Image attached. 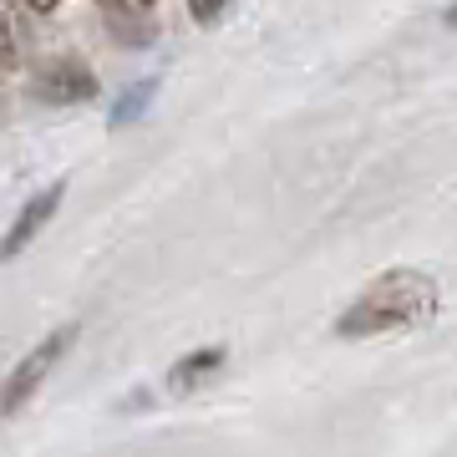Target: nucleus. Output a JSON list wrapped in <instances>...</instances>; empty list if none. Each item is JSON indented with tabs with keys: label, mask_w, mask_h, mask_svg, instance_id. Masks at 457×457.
Instances as JSON below:
<instances>
[{
	"label": "nucleus",
	"mask_w": 457,
	"mask_h": 457,
	"mask_svg": "<svg viewBox=\"0 0 457 457\" xmlns=\"http://www.w3.org/2000/svg\"><path fill=\"white\" fill-rule=\"evenodd\" d=\"M92 92H97V82H92L87 66H51L41 77V97L46 102H71V97H92Z\"/></svg>",
	"instance_id": "39448f33"
},
{
	"label": "nucleus",
	"mask_w": 457,
	"mask_h": 457,
	"mask_svg": "<svg viewBox=\"0 0 457 457\" xmlns=\"http://www.w3.org/2000/svg\"><path fill=\"white\" fill-rule=\"evenodd\" d=\"M31 11H51V5H62V0H26Z\"/></svg>",
	"instance_id": "9d476101"
},
{
	"label": "nucleus",
	"mask_w": 457,
	"mask_h": 457,
	"mask_svg": "<svg viewBox=\"0 0 457 457\" xmlns=\"http://www.w3.org/2000/svg\"><path fill=\"white\" fill-rule=\"evenodd\" d=\"M102 5H122V11H132V5H153V0H102Z\"/></svg>",
	"instance_id": "1a4fd4ad"
},
{
	"label": "nucleus",
	"mask_w": 457,
	"mask_h": 457,
	"mask_svg": "<svg viewBox=\"0 0 457 457\" xmlns=\"http://www.w3.org/2000/svg\"><path fill=\"white\" fill-rule=\"evenodd\" d=\"M447 26H457V5H453V11H447Z\"/></svg>",
	"instance_id": "9b49d317"
},
{
	"label": "nucleus",
	"mask_w": 457,
	"mask_h": 457,
	"mask_svg": "<svg viewBox=\"0 0 457 457\" xmlns=\"http://www.w3.org/2000/svg\"><path fill=\"white\" fill-rule=\"evenodd\" d=\"M66 198V183H51V188H41V194L26 204V209L16 213V224H11V234L0 239V260H11V254H21V249L31 245L36 234L51 224V213H56V204Z\"/></svg>",
	"instance_id": "7ed1b4c3"
},
{
	"label": "nucleus",
	"mask_w": 457,
	"mask_h": 457,
	"mask_svg": "<svg viewBox=\"0 0 457 457\" xmlns=\"http://www.w3.org/2000/svg\"><path fill=\"white\" fill-rule=\"evenodd\" d=\"M437 305L442 295L432 275H422V270H386L341 311L336 336L341 341H371V336H392V330H417L437 315Z\"/></svg>",
	"instance_id": "f257e3e1"
},
{
	"label": "nucleus",
	"mask_w": 457,
	"mask_h": 457,
	"mask_svg": "<svg viewBox=\"0 0 457 457\" xmlns=\"http://www.w3.org/2000/svg\"><path fill=\"white\" fill-rule=\"evenodd\" d=\"M219 366H224V345H204V351H188V356L173 361V371H168V392H173V396H188L198 381H209Z\"/></svg>",
	"instance_id": "20e7f679"
},
{
	"label": "nucleus",
	"mask_w": 457,
	"mask_h": 457,
	"mask_svg": "<svg viewBox=\"0 0 457 457\" xmlns=\"http://www.w3.org/2000/svg\"><path fill=\"white\" fill-rule=\"evenodd\" d=\"M71 345H77V326H56L51 336H41V341L16 361V371L0 381V422H5V417H16V411L26 407L41 386H46V376L66 361Z\"/></svg>",
	"instance_id": "f03ea898"
},
{
	"label": "nucleus",
	"mask_w": 457,
	"mask_h": 457,
	"mask_svg": "<svg viewBox=\"0 0 457 457\" xmlns=\"http://www.w3.org/2000/svg\"><path fill=\"white\" fill-rule=\"evenodd\" d=\"M228 0H188V11H194V21H219L224 16Z\"/></svg>",
	"instance_id": "6e6552de"
},
{
	"label": "nucleus",
	"mask_w": 457,
	"mask_h": 457,
	"mask_svg": "<svg viewBox=\"0 0 457 457\" xmlns=\"http://www.w3.org/2000/svg\"><path fill=\"white\" fill-rule=\"evenodd\" d=\"M153 92H158V82H137V87H132L128 97H122V102L112 107V128H128L132 117H137V112L147 107V97H153Z\"/></svg>",
	"instance_id": "423d86ee"
},
{
	"label": "nucleus",
	"mask_w": 457,
	"mask_h": 457,
	"mask_svg": "<svg viewBox=\"0 0 457 457\" xmlns=\"http://www.w3.org/2000/svg\"><path fill=\"white\" fill-rule=\"evenodd\" d=\"M11 62H16V26L0 11V66H11Z\"/></svg>",
	"instance_id": "0eeeda50"
}]
</instances>
